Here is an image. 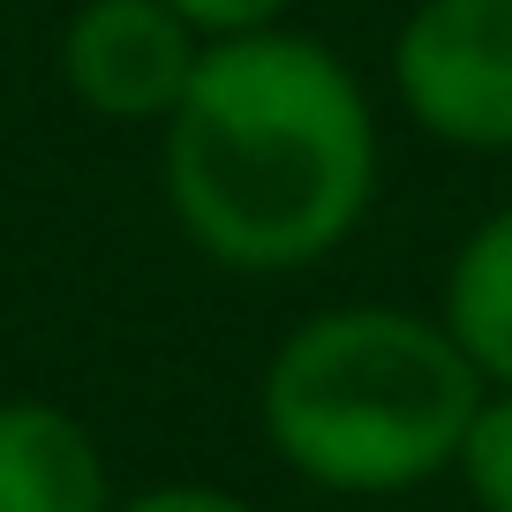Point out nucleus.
<instances>
[{"label":"nucleus","mask_w":512,"mask_h":512,"mask_svg":"<svg viewBox=\"0 0 512 512\" xmlns=\"http://www.w3.org/2000/svg\"><path fill=\"white\" fill-rule=\"evenodd\" d=\"M377 196V121L332 46L294 31L211 38L166 113V204L226 272H302Z\"/></svg>","instance_id":"f257e3e1"},{"label":"nucleus","mask_w":512,"mask_h":512,"mask_svg":"<svg viewBox=\"0 0 512 512\" xmlns=\"http://www.w3.org/2000/svg\"><path fill=\"white\" fill-rule=\"evenodd\" d=\"M482 377L422 309L347 302L279 339L256 415L302 482L339 497H400L460 460Z\"/></svg>","instance_id":"f03ea898"},{"label":"nucleus","mask_w":512,"mask_h":512,"mask_svg":"<svg viewBox=\"0 0 512 512\" xmlns=\"http://www.w3.org/2000/svg\"><path fill=\"white\" fill-rule=\"evenodd\" d=\"M392 83L452 151H512V0H422L400 23Z\"/></svg>","instance_id":"7ed1b4c3"},{"label":"nucleus","mask_w":512,"mask_h":512,"mask_svg":"<svg viewBox=\"0 0 512 512\" xmlns=\"http://www.w3.org/2000/svg\"><path fill=\"white\" fill-rule=\"evenodd\" d=\"M204 38L166 0H83L61 38V76L98 121H159L181 106Z\"/></svg>","instance_id":"20e7f679"},{"label":"nucleus","mask_w":512,"mask_h":512,"mask_svg":"<svg viewBox=\"0 0 512 512\" xmlns=\"http://www.w3.org/2000/svg\"><path fill=\"white\" fill-rule=\"evenodd\" d=\"M0 512H113L106 452L68 407H0Z\"/></svg>","instance_id":"39448f33"},{"label":"nucleus","mask_w":512,"mask_h":512,"mask_svg":"<svg viewBox=\"0 0 512 512\" xmlns=\"http://www.w3.org/2000/svg\"><path fill=\"white\" fill-rule=\"evenodd\" d=\"M437 324L475 362L482 384H512V204L490 211L460 241L452 279H445V317Z\"/></svg>","instance_id":"423d86ee"},{"label":"nucleus","mask_w":512,"mask_h":512,"mask_svg":"<svg viewBox=\"0 0 512 512\" xmlns=\"http://www.w3.org/2000/svg\"><path fill=\"white\" fill-rule=\"evenodd\" d=\"M452 467H460L467 497H475L482 512H512V384H482Z\"/></svg>","instance_id":"0eeeda50"},{"label":"nucleus","mask_w":512,"mask_h":512,"mask_svg":"<svg viewBox=\"0 0 512 512\" xmlns=\"http://www.w3.org/2000/svg\"><path fill=\"white\" fill-rule=\"evenodd\" d=\"M181 23H189L196 38H249V31H279V16H287L294 0H166Z\"/></svg>","instance_id":"6e6552de"},{"label":"nucleus","mask_w":512,"mask_h":512,"mask_svg":"<svg viewBox=\"0 0 512 512\" xmlns=\"http://www.w3.org/2000/svg\"><path fill=\"white\" fill-rule=\"evenodd\" d=\"M113 512H256V505L234 497V490H219V482H159V490L128 497V505H113Z\"/></svg>","instance_id":"1a4fd4ad"}]
</instances>
